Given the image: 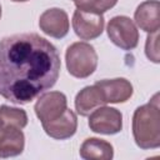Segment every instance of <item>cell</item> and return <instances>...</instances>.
Instances as JSON below:
<instances>
[{
	"mask_svg": "<svg viewBox=\"0 0 160 160\" xmlns=\"http://www.w3.org/2000/svg\"><path fill=\"white\" fill-rule=\"evenodd\" d=\"M61 68L56 48L35 34H15L0 40V96L28 104L52 88Z\"/></svg>",
	"mask_w": 160,
	"mask_h": 160,
	"instance_id": "cell-1",
	"label": "cell"
},
{
	"mask_svg": "<svg viewBox=\"0 0 160 160\" xmlns=\"http://www.w3.org/2000/svg\"><path fill=\"white\" fill-rule=\"evenodd\" d=\"M79 152L85 160H110L114 156V148L106 140L89 138L82 142Z\"/></svg>",
	"mask_w": 160,
	"mask_h": 160,
	"instance_id": "cell-14",
	"label": "cell"
},
{
	"mask_svg": "<svg viewBox=\"0 0 160 160\" xmlns=\"http://www.w3.org/2000/svg\"><path fill=\"white\" fill-rule=\"evenodd\" d=\"M108 36L114 45L122 50H132L139 42V31L135 22L128 16H114L108 24Z\"/></svg>",
	"mask_w": 160,
	"mask_h": 160,
	"instance_id": "cell-4",
	"label": "cell"
},
{
	"mask_svg": "<svg viewBox=\"0 0 160 160\" xmlns=\"http://www.w3.org/2000/svg\"><path fill=\"white\" fill-rule=\"evenodd\" d=\"M145 54L149 60L152 62L158 64L160 61V55H159V31L151 32L146 38V44H145Z\"/></svg>",
	"mask_w": 160,
	"mask_h": 160,
	"instance_id": "cell-17",
	"label": "cell"
},
{
	"mask_svg": "<svg viewBox=\"0 0 160 160\" xmlns=\"http://www.w3.org/2000/svg\"><path fill=\"white\" fill-rule=\"evenodd\" d=\"M75 6L80 10L95 14H102L114 8L118 0H72Z\"/></svg>",
	"mask_w": 160,
	"mask_h": 160,
	"instance_id": "cell-16",
	"label": "cell"
},
{
	"mask_svg": "<svg viewBox=\"0 0 160 160\" xmlns=\"http://www.w3.org/2000/svg\"><path fill=\"white\" fill-rule=\"evenodd\" d=\"M89 128L98 134H118L122 129V114L115 108L99 106L89 116Z\"/></svg>",
	"mask_w": 160,
	"mask_h": 160,
	"instance_id": "cell-5",
	"label": "cell"
},
{
	"mask_svg": "<svg viewBox=\"0 0 160 160\" xmlns=\"http://www.w3.org/2000/svg\"><path fill=\"white\" fill-rule=\"evenodd\" d=\"M68 109L66 96L60 91L45 92L36 101L34 110L38 119L42 122H49L60 118Z\"/></svg>",
	"mask_w": 160,
	"mask_h": 160,
	"instance_id": "cell-6",
	"label": "cell"
},
{
	"mask_svg": "<svg viewBox=\"0 0 160 160\" xmlns=\"http://www.w3.org/2000/svg\"><path fill=\"white\" fill-rule=\"evenodd\" d=\"M106 101L98 85L85 86L75 98V110L81 116H88L96 108L105 105Z\"/></svg>",
	"mask_w": 160,
	"mask_h": 160,
	"instance_id": "cell-13",
	"label": "cell"
},
{
	"mask_svg": "<svg viewBox=\"0 0 160 160\" xmlns=\"http://www.w3.org/2000/svg\"><path fill=\"white\" fill-rule=\"evenodd\" d=\"M25 148V136L19 128L6 126L0 129V158L20 155Z\"/></svg>",
	"mask_w": 160,
	"mask_h": 160,
	"instance_id": "cell-12",
	"label": "cell"
},
{
	"mask_svg": "<svg viewBox=\"0 0 160 160\" xmlns=\"http://www.w3.org/2000/svg\"><path fill=\"white\" fill-rule=\"evenodd\" d=\"M132 136L136 145L144 150L160 146V106L159 94L139 106L132 115Z\"/></svg>",
	"mask_w": 160,
	"mask_h": 160,
	"instance_id": "cell-2",
	"label": "cell"
},
{
	"mask_svg": "<svg viewBox=\"0 0 160 160\" xmlns=\"http://www.w3.org/2000/svg\"><path fill=\"white\" fill-rule=\"evenodd\" d=\"M102 14L88 12L76 9L72 15V29L81 40H92L99 38L104 30Z\"/></svg>",
	"mask_w": 160,
	"mask_h": 160,
	"instance_id": "cell-7",
	"label": "cell"
},
{
	"mask_svg": "<svg viewBox=\"0 0 160 160\" xmlns=\"http://www.w3.org/2000/svg\"><path fill=\"white\" fill-rule=\"evenodd\" d=\"M11 1H15V2H24V1H28V0H11Z\"/></svg>",
	"mask_w": 160,
	"mask_h": 160,
	"instance_id": "cell-18",
	"label": "cell"
},
{
	"mask_svg": "<svg viewBox=\"0 0 160 160\" xmlns=\"http://www.w3.org/2000/svg\"><path fill=\"white\" fill-rule=\"evenodd\" d=\"M39 26L46 35L61 39L69 32V18L65 10L59 8H51L45 10L39 19Z\"/></svg>",
	"mask_w": 160,
	"mask_h": 160,
	"instance_id": "cell-8",
	"label": "cell"
},
{
	"mask_svg": "<svg viewBox=\"0 0 160 160\" xmlns=\"http://www.w3.org/2000/svg\"><path fill=\"white\" fill-rule=\"evenodd\" d=\"M65 60L69 74L78 79L90 76L98 66V54L94 46L85 41L71 44L66 49Z\"/></svg>",
	"mask_w": 160,
	"mask_h": 160,
	"instance_id": "cell-3",
	"label": "cell"
},
{
	"mask_svg": "<svg viewBox=\"0 0 160 160\" xmlns=\"http://www.w3.org/2000/svg\"><path fill=\"white\" fill-rule=\"evenodd\" d=\"M104 95V99L108 102L118 104L128 101L132 95V85L129 80L124 78L116 79H104L95 82Z\"/></svg>",
	"mask_w": 160,
	"mask_h": 160,
	"instance_id": "cell-9",
	"label": "cell"
},
{
	"mask_svg": "<svg viewBox=\"0 0 160 160\" xmlns=\"http://www.w3.org/2000/svg\"><path fill=\"white\" fill-rule=\"evenodd\" d=\"M41 125H42L44 131L50 138L56 139V140H65V139L71 138L76 132L78 118L72 110L66 109V111L56 120L42 122Z\"/></svg>",
	"mask_w": 160,
	"mask_h": 160,
	"instance_id": "cell-10",
	"label": "cell"
},
{
	"mask_svg": "<svg viewBox=\"0 0 160 160\" xmlns=\"http://www.w3.org/2000/svg\"><path fill=\"white\" fill-rule=\"evenodd\" d=\"M0 18H1V5H0Z\"/></svg>",
	"mask_w": 160,
	"mask_h": 160,
	"instance_id": "cell-19",
	"label": "cell"
},
{
	"mask_svg": "<svg viewBox=\"0 0 160 160\" xmlns=\"http://www.w3.org/2000/svg\"><path fill=\"white\" fill-rule=\"evenodd\" d=\"M26 125H28V115L25 110L19 108H11L8 105L0 106V129L6 126L24 129Z\"/></svg>",
	"mask_w": 160,
	"mask_h": 160,
	"instance_id": "cell-15",
	"label": "cell"
},
{
	"mask_svg": "<svg viewBox=\"0 0 160 160\" xmlns=\"http://www.w3.org/2000/svg\"><path fill=\"white\" fill-rule=\"evenodd\" d=\"M159 1L158 0H146L141 2L134 14V19L136 25L151 34L155 31H159L160 29V18H159Z\"/></svg>",
	"mask_w": 160,
	"mask_h": 160,
	"instance_id": "cell-11",
	"label": "cell"
}]
</instances>
